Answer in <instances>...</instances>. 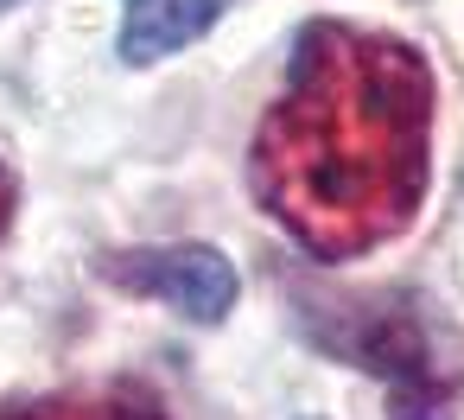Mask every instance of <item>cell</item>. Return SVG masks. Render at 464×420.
<instances>
[{"label": "cell", "mask_w": 464, "mask_h": 420, "mask_svg": "<svg viewBox=\"0 0 464 420\" xmlns=\"http://www.w3.org/2000/svg\"><path fill=\"white\" fill-rule=\"evenodd\" d=\"M426 179L432 64L420 45L350 20L299 26L286 83L248 147L261 210L312 261H356L420 217Z\"/></svg>", "instance_id": "6da1fadb"}, {"label": "cell", "mask_w": 464, "mask_h": 420, "mask_svg": "<svg viewBox=\"0 0 464 420\" xmlns=\"http://www.w3.org/2000/svg\"><path fill=\"white\" fill-rule=\"evenodd\" d=\"M299 337L382 382L388 420H458L464 407V344L420 287H331L280 274Z\"/></svg>", "instance_id": "7a4b0ae2"}, {"label": "cell", "mask_w": 464, "mask_h": 420, "mask_svg": "<svg viewBox=\"0 0 464 420\" xmlns=\"http://www.w3.org/2000/svg\"><path fill=\"white\" fill-rule=\"evenodd\" d=\"M96 274L134 299H160L191 325H223L236 306V261L210 242H153V249H109Z\"/></svg>", "instance_id": "3957f363"}, {"label": "cell", "mask_w": 464, "mask_h": 420, "mask_svg": "<svg viewBox=\"0 0 464 420\" xmlns=\"http://www.w3.org/2000/svg\"><path fill=\"white\" fill-rule=\"evenodd\" d=\"M229 0H121V64H160L198 45Z\"/></svg>", "instance_id": "277c9868"}, {"label": "cell", "mask_w": 464, "mask_h": 420, "mask_svg": "<svg viewBox=\"0 0 464 420\" xmlns=\"http://www.w3.org/2000/svg\"><path fill=\"white\" fill-rule=\"evenodd\" d=\"M0 420H166V407L140 382H90V388H58V395L20 401Z\"/></svg>", "instance_id": "5b68a950"}, {"label": "cell", "mask_w": 464, "mask_h": 420, "mask_svg": "<svg viewBox=\"0 0 464 420\" xmlns=\"http://www.w3.org/2000/svg\"><path fill=\"white\" fill-rule=\"evenodd\" d=\"M7 217H14V179H7V166H0V236H7Z\"/></svg>", "instance_id": "8992f818"}, {"label": "cell", "mask_w": 464, "mask_h": 420, "mask_svg": "<svg viewBox=\"0 0 464 420\" xmlns=\"http://www.w3.org/2000/svg\"><path fill=\"white\" fill-rule=\"evenodd\" d=\"M7 7H20V0H0V14H7Z\"/></svg>", "instance_id": "52a82bcc"}]
</instances>
